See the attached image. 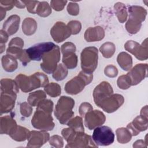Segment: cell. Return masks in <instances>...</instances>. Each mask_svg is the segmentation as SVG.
<instances>
[{
  "label": "cell",
  "mask_w": 148,
  "mask_h": 148,
  "mask_svg": "<svg viewBox=\"0 0 148 148\" xmlns=\"http://www.w3.org/2000/svg\"><path fill=\"white\" fill-rule=\"evenodd\" d=\"M9 35L2 29L0 31V43L1 45H5V43L8 40Z\"/></svg>",
  "instance_id": "obj_50"
},
{
  "label": "cell",
  "mask_w": 148,
  "mask_h": 148,
  "mask_svg": "<svg viewBox=\"0 0 148 148\" xmlns=\"http://www.w3.org/2000/svg\"><path fill=\"white\" fill-rule=\"evenodd\" d=\"M31 131L27 128L20 125H16L10 132L9 136L14 140L17 142H23L28 139Z\"/></svg>",
  "instance_id": "obj_23"
},
{
  "label": "cell",
  "mask_w": 148,
  "mask_h": 148,
  "mask_svg": "<svg viewBox=\"0 0 148 148\" xmlns=\"http://www.w3.org/2000/svg\"><path fill=\"white\" fill-rule=\"evenodd\" d=\"M105 36V31L100 26L90 27L85 31L84 39L88 42L100 41Z\"/></svg>",
  "instance_id": "obj_20"
},
{
  "label": "cell",
  "mask_w": 148,
  "mask_h": 148,
  "mask_svg": "<svg viewBox=\"0 0 148 148\" xmlns=\"http://www.w3.org/2000/svg\"><path fill=\"white\" fill-rule=\"evenodd\" d=\"M84 125L90 130L102 125L106 120L105 114L99 110H91L84 116Z\"/></svg>",
  "instance_id": "obj_12"
},
{
  "label": "cell",
  "mask_w": 148,
  "mask_h": 148,
  "mask_svg": "<svg viewBox=\"0 0 148 148\" xmlns=\"http://www.w3.org/2000/svg\"><path fill=\"white\" fill-rule=\"evenodd\" d=\"M16 1H1V7L3 8L6 11L11 10L15 6Z\"/></svg>",
  "instance_id": "obj_49"
},
{
  "label": "cell",
  "mask_w": 148,
  "mask_h": 148,
  "mask_svg": "<svg viewBox=\"0 0 148 148\" xmlns=\"http://www.w3.org/2000/svg\"><path fill=\"white\" fill-rule=\"evenodd\" d=\"M147 145L145 142L143 140L140 139L135 141L133 144L134 147H147Z\"/></svg>",
  "instance_id": "obj_51"
},
{
  "label": "cell",
  "mask_w": 148,
  "mask_h": 148,
  "mask_svg": "<svg viewBox=\"0 0 148 148\" xmlns=\"http://www.w3.org/2000/svg\"><path fill=\"white\" fill-rule=\"evenodd\" d=\"M6 10L2 7L0 6V15H1V21H2L6 16Z\"/></svg>",
  "instance_id": "obj_54"
},
{
  "label": "cell",
  "mask_w": 148,
  "mask_h": 148,
  "mask_svg": "<svg viewBox=\"0 0 148 148\" xmlns=\"http://www.w3.org/2000/svg\"><path fill=\"white\" fill-rule=\"evenodd\" d=\"M148 119L141 116H136L132 122L127 125V128L130 131L132 136L138 135L140 132L147 130L148 127Z\"/></svg>",
  "instance_id": "obj_18"
},
{
  "label": "cell",
  "mask_w": 148,
  "mask_h": 148,
  "mask_svg": "<svg viewBox=\"0 0 148 148\" xmlns=\"http://www.w3.org/2000/svg\"><path fill=\"white\" fill-rule=\"evenodd\" d=\"M17 125L13 118L9 115L1 116L0 119V133L1 134L9 135L10 132Z\"/></svg>",
  "instance_id": "obj_22"
},
{
  "label": "cell",
  "mask_w": 148,
  "mask_h": 148,
  "mask_svg": "<svg viewBox=\"0 0 148 148\" xmlns=\"http://www.w3.org/2000/svg\"><path fill=\"white\" fill-rule=\"evenodd\" d=\"M68 73L67 68L62 64H59L56 70L53 72V77L57 81H61L66 77Z\"/></svg>",
  "instance_id": "obj_36"
},
{
  "label": "cell",
  "mask_w": 148,
  "mask_h": 148,
  "mask_svg": "<svg viewBox=\"0 0 148 148\" xmlns=\"http://www.w3.org/2000/svg\"><path fill=\"white\" fill-rule=\"evenodd\" d=\"M67 26L71 30L72 35H76L79 34L82 29L81 23L77 20H72L69 21Z\"/></svg>",
  "instance_id": "obj_40"
},
{
  "label": "cell",
  "mask_w": 148,
  "mask_h": 148,
  "mask_svg": "<svg viewBox=\"0 0 148 148\" xmlns=\"http://www.w3.org/2000/svg\"><path fill=\"white\" fill-rule=\"evenodd\" d=\"M75 45L70 42H65L61 47V51L62 54H64L68 52H75L76 51Z\"/></svg>",
  "instance_id": "obj_46"
},
{
  "label": "cell",
  "mask_w": 148,
  "mask_h": 148,
  "mask_svg": "<svg viewBox=\"0 0 148 148\" xmlns=\"http://www.w3.org/2000/svg\"><path fill=\"white\" fill-rule=\"evenodd\" d=\"M44 90L46 94H47L51 97H57L60 95L61 92V88L60 86L56 83H48L44 87Z\"/></svg>",
  "instance_id": "obj_34"
},
{
  "label": "cell",
  "mask_w": 148,
  "mask_h": 148,
  "mask_svg": "<svg viewBox=\"0 0 148 148\" xmlns=\"http://www.w3.org/2000/svg\"><path fill=\"white\" fill-rule=\"evenodd\" d=\"M141 116L148 119L147 118V105H146L143 108H142L140 110V114Z\"/></svg>",
  "instance_id": "obj_52"
},
{
  "label": "cell",
  "mask_w": 148,
  "mask_h": 148,
  "mask_svg": "<svg viewBox=\"0 0 148 148\" xmlns=\"http://www.w3.org/2000/svg\"><path fill=\"white\" fill-rule=\"evenodd\" d=\"M1 92L17 94L19 91V87L15 80L5 78L1 80Z\"/></svg>",
  "instance_id": "obj_24"
},
{
  "label": "cell",
  "mask_w": 148,
  "mask_h": 148,
  "mask_svg": "<svg viewBox=\"0 0 148 148\" xmlns=\"http://www.w3.org/2000/svg\"><path fill=\"white\" fill-rule=\"evenodd\" d=\"M147 64H138L127 73L131 81V86H135L140 83L147 76Z\"/></svg>",
  "instance_id": "obj_15"
},
{
  "label": "cell",
  "mask_w": 148,
  "mask_h": 148,
  "mask_svg": "<svg viewBox=\"0 0 148 148\" xmlns=\"http://www.w3.org/2000/svg\"><path fill=\"white\" fill-rule=\"evenodd\" d=\"M37 23L32 18H25L22 23V31L23 33L28 36L33 35L36 31Z\"/></svg>",
  "instance_id": "obj_27"
},
{
  "label": "cell",
  "mask_w": 148,
  "mask_h": 148,
  "mask_svg": "<svg viewBox=\"0 0 148 148\" xmlns=\"http://www.w3.org/2000/svg\"><path fill=\"white\" fill-rule=\"evenodd\" d=\"M14 80L24 92H29L38 88L44 87L49 83L47 75L40 72L29 76L20 73L16 77Z\"/></svg>",
  "instance_id": "obj_2"
},
{
  "label": "cell",
  "mask_w": 148,
  "mask_h": 148,
  "mask_svg": "<svg viewBox=\"0 0 148 148\" xmlns=\"http://www.w3.org/2000/svg\"><path fill=\"white\" fill-rule=\"evenodd\" d=\"M24 46V40L18 37H16L11 39L9 43V47L22 49Z\"/></svg>",
  "instance_id": "obj_47"
},
{
  "label": "cell",
  "mask_w": 148,
  "mask_h": 148,
  "mask_svg": "<svg viewBox=\"0 0 148 148\" xmlns=\"http://www.w3.org/2000/svg\"><path fill=\"white\" fill-rule=\"evenodd\" d=\"M117 140L121 144H125L131 140L132 135L127 128H119L116 131Z\"/></svg>",
  "instance_id": "obj_30"
},
{
  "label": "cell",
  "mask_w": 148,
  "mask_h": 148,
  "mask_svg": "<svg viewBox=\"0 0 148 148\" xmlns=\"http://www.w3.org/2000/svg\"><path fill=\"white\" fill-rule=\"evenodd\" d=\"M105 75L111 78L115 77L118 75L117 68L113 65H107L104 69Z\"/></svg>",
  "instance_id": "obj_41"
},
{
  "label": "cell",
  "mask_w": 148,
  "mask_h": 148,
  "mask_svg": "<svg viewBox=\"0 0 148 148\" xmlns=\"http://www.w3.org/2000/svg\"><path fill=\"white\" fill-rule=\"evenodd\" d=\"M128 11L129 18L125 28L130 34H135L140 30L142 23L145 20L147 11L143 7L136 5L129 6Z\"/></svg>",
  "instance_id": "obj_4"
},
{
  "label": "cell",
  "mask_w": 148,
  "mask_h": 148,
  "mask_svg": "<svg viewBox=\"0 0 148 148\" xmlns=\"http://www.w3.org/2000/svg\"><path fill=\"white\" fill-rule=\"evenodd\" d=\"M116 50V46L114 43L107 42L102 44L100 48L99 51L102 53V56L106 58H109L112 57Z\"/></svg>",
  "instance_id": "obj_33"
},
{
  "label": "cell",
  "mask_w": 148,
  "mask_h": 148,
  "mask_svg": "<svg viewBox=\"0 0 148 148\" xmlns=\"http://www.w3.org/2000/svg\"><path fill=\"white\" fill-rule=\"evenodd\" d=\"M16 60L14 57L10 54H6L3 56L1 59V62L3 69L8 72L14 71L18 67V62Z\"/></svg>",
  "instance_id": "obj_25"
},
{
  "label": "cell",
  "mask_w": 148,
  "mask_h": 148,
  "mask_svg": "<svg viewBox=\"0 0 148 148\" xmlns=\"http://www.w3.org/2000/svg\"><path fill=\"white\" fill-rule=\"evenodd\" d=\"M117 61L119 66L125 71L131 69L132 66V57L126 52L120 53L117 57Z\"/></svg>",
  "instance_id": "obj_26"
},
{
  "label": "cell",
  "mask_w": 148,
  "mask_h": 148,
  "mask_svg": "<svg viewBox=\"0 0 148 148\" xmlns=\"http://www.w3.org/2000/svg\"><path fill=\"white\" fill-rule=\"evenodd\" d=\"M50 139V135L47 131H31L27 146L29 147H40Z\"/></svg>",
  "instance_id": "obj_17"
},
{
  "label": "cell",
  "mask_w": 148,
  "mask_h": 148,
  "mask_svg": "<svg viewBox=\"0 0 148 148\" xmlns=\"http://www.w3.org/2000/svg\"><path fill=\"white\" fill-rule=\"evenodd\" d=\"M67 11L72 16H77L79 13V6L77 3L70 2L67 6Z\"/></svg>",
  "instance_id": "obj_44"
},
{
  "label": "cell",
  "mask_w": 148,
  "mask_h": 148,
  "mask_svg": "<svg viewBox=\"0 0 148 148\" xmlns=\"http://www.w3.org/2000/svg\"><path fill=\"white\" fill-rule=\"evenodd\" d=\"M20 112L22 116L28 117L32 113V106L28 102H24L20 105Z\"/></svg>",
  "instance_id": "obj_38"
},
{
  "label": "cell",
  "mask_w": 148,
  "mask_h": 148,
  "mask_svg": "<svg viewBox=\"0 0 148 148\" xmlns=\"http://www.w3.org/2000/svg\"><path fill=\"white\" fill-rule=\"evenodd\" d=\"M66 147H97L90 135L84 132L77 133L74 139L67 143Z\"/></svg>",
  "instance_id": "obj_16"
},
{
  "label": "cell",
  "mask_w": 148,
  "mask_h": 148,
  "mask_svg": "<svg viewBox=\"0 0 148 148\" xmlns=\"http://www.w3.org/2000/svg\"><path fill=\"white\" fill-rule=\"evenodd\" d=\"M91 110H93V108L90 103L88 102H83L79 106V112L80 116H81L82 117H83L88 112Z\"/></svg>",
  "instance_id": "obj_45"
},
{
  "label": "cell",
  "mask_w": 148,
  "mask_h": 148,
  "mask_svg": "<svg viewBox=\"0 0 148 148\" xmlns=\"http://www.w3.org/2000/svg\"><path fill=\"white\" fill-rule=\"evenodd\" d=\"M124 99L123 95L119 94H113L104 99L98 106L103 111L110 113L117 110L124 103Z\"/></svg>",
  "instance_id": "obj_11"
},
{
  "label": "cell",
  "mask_w": 148,
  "mask_h": 148,
  "mask_svg": "<svg viewBox=\"0 0 148 148\" xmlns=\"http://www.w3.org/2000/svg\"><path fill=\"white\" fill-rule=\"evenodd\" d=\"M114 9L115 14L119 22L123 23L127 18V11L124 4L121 2H117L114 4Z\"/></svg>",
  "instance_id": "obj_31"
},
{
  "label": "cell",
  "mask_w": 148,
  "mask_h": 148,
  "mask_svg": "<svg viewBox=\"0 0 148 148\" xmlns=\"http://www.w3.org/2000/svg\"><path fill=\"white\" fill-rule=\"evenodd\" d=\"M17 94L1 92L0 112L1 115L11 111L14 107Z\"/></svg>",
  "instance_id": "obj_19"
},
{
  "label": "cell",
  "mask_w": 148,
  "mask_h": 148,
  "mask_svg": "<svg viewBox=\"0 0 148 148\" xmlns=\"http://www.w3.org/2000/svg\"><path fill=\"white\" fill-rule=\"evenodd\" d=\"M20 17L16 14H13L9 17L4 22L2 29L4 30L9 36L17 32L19 28Z\"/></svg>",
  "instance_id": "obj_21"
},
{
  "label": "cell",
  "mask_w": 148,
  "mask_h": 148,
  "mask_svg": "<svg viewBox=\"0 0 148 148\" xmlns=\"http://www.w3.org/2000/svg\"><path fill=\"white\" fill-rule=\"evenodd\" d=\"M17 59H18L22 62L23 65H24V66H25L28 62H29L31 61V60L29 58L28 55L25 49L21 51V52L18 55Z\"/></svg>",
  "instance_id": "obj_48"
},
{
  "label": "cell",
  "mask_w": 148,
  "mask_h": 148,
  "mask_svg": "<svg viewBox=\"0 0 148 148\" xmlns=\"http://www.w3.org/2000/svg\"><path fill=\"white\" fill-rule=\"evenodd\" d=\"M92 139L98 146H109L113 143L114 134L110 127L100 125L94 128Z\"/></svg>",
  "instance_id": "obj_7"
},
{
  "label": "cell",
  "mask_w": 148,
  "mask_h": 148,
  "mask_svg": "<svg viewBox=\"0 0 148 148\" xmlns=\"http://www.w3.org/2000/svg\"><path fill=\"white\" fill-rule=\"evenodd\" d=\"M53 102L50 99H45L39 103L32 118V126L40 131H51L55 124L51 116Z\"/></svg>",
  "instance_id": "obj_1"
},
{
  "label": "cell",
  "mask_w": 148,
  "mask_h": 148,
  "mask_svg": "<svg viewBox=\"0 0 148 148\" xmlns=\"http://www.w3.org/2000/svg\"><path fill=\"white\" fill-rule=\"evenodd\" d=\"M49 144L53 147H57V148H61L64 146V141L63 139L61 136L54 135L51 136L49 140Z\"/></svg>",
  "instance_id": "obj_39"
},
{
  "label": "cell",
  "mask_w": 148,
  "mask_h": 148,
  "mask_svg": "<svg viewBox=\"0 0 148 148\" xmlns=\"http://www.w3.org/2000/svg\"><path fill=\"white\" fill-rule=\"evenodd\" d=\"M75 105L73 98L67 97H61L56 105L54 115L61 124H67L68 122L72 119L74 112L72 111Z\"/></svg>",
  "instance_id": "obj_3"
},
{
  "label": "cell",
  "mask_w": 148,
  "mask_h": 148,
  "mask_svg": "<svg viewBox=\"0 0 148 148\" xmlns=\"http://www.w3.org/2000/svg\"><path fill=\"white\" fill-rule=\"evenodd\" d=\"M27 7V11L32 14H36V8L39 3V1H23Z\"/></svg>",
  "instance_id": "obj_43"
},
{
  "label": "cell",
  "mask_w": 148,
  "mask_h": 148,
  "mask_svg": "<svg viewBox=\"0 0 148 148\" xmlns=\"http://www.w3.org/2000/svg\"><path fill=\"white\" fill-rule=\"evenodd\" d=\"M124 48L140 61L146 60L148 58L147 38L144 40L141 45L132 40H128L124 44Z\"/></svg>",
  "instance_id": "obj_9"
},
{
  "label": "cell",
  "mask_w": 148,
  "mask_h": 148,
  "mask_svg": "<svg viewBox=\"0 0 148 148\" xmlns=\"http://www.w3.org/2000/svg\"><path fill=\"white\" fill-rule=\"evenodd\" d=\"M93 79L92 73H88L82 71L71 80L68 81L65 86V92L70 95H76L89 84Z\"/></svg>",
  "instance_id": "obj_5"
},
{
  "label": "cell",
  "mask_w": 148,
  "mask_h": 148,
  "mask_svg": "<svg viewBox=\"0 0 148 148\" xmlns=\"http://www.w3.org/2000/svg\"><path fill=\"white\" fill-rule=\"evenodd\" d=\"M66 3L67 1L53 0L50 1V6L54 10L61 11L63 10Z\"/></svg>",
  "instance_id": "obj_42"
},
{
  "label": "cell",
  "mask_w": 148,
  "mask_h": 148,
  "mask_svg": "<svg viewBox=\"0 0 148 148\" xmlns=\"http://www.w3.org/2000/svg\"><path fill=\"white\" fill-rule=\"evenodd\" d=\"M117 84L120 89L126 90L131 86V81L127 75H124L119 77L117 80Z\"/></svg>",
  "instance_id": "obj_37"
},
{
  "label": "cell",
  "mask_w": 148,
  "mask_h": 148,
  "mask_svg": "<svg viewBox=\"0 0 148 148\" xmlns=\"http://www.w3.org/2000/svg\"><path fill=\"white\" fill-rule=\"evenodd\" d=\"M67 125L76 132H84L82 118L80 116H76L75 117L71 119L68 122Z\"/></svg>",
  "instance_id": "obj_32"
},
{
  "label": "cell",
  "mask_w": 148,
  "mask_h": 148,
  "mask_svg": "<svg viewBox=\"0 0 148 148\" xmlns=\"http://www.w3.org/2000/svg\"><path fill=\"white\" fill-rule=\"evenodd\" d=\"M46 98V92L43 90H38L29 94L27 101L32 106H37L40 102Z\"/></svg>",
  "instance_id": "obj_28"
},
{
  "label": "cell",
  "mask_w": 148,
  "mask_h": 148,
  "mask_svg": "<svg viewBox=\"0 0 148 148\" xmlns=\"http://www.w3.org/2000/svg\"><path fill=\"white\" fill-rule=\"evenodd\" d=\"M98 50L94 46L84 48L80 54L81 67L82 71L88 73H92L98 65Z\"/></svg>",
  "instance_id": "obj_6"
},
{
  "label": "cell",
  "mask_w": 148,
  "mask_h": 148,
  "mask_svg": "<svg viewBox=\"0 0 148 148\" xmlns=\"http://www.w3.org/2000/svg\"><path fill=\"white\" fill-rule=\"evenodd\" d=\"M62 61L67 69H74L77 65V57L75 52H68L62 54Z\"/></svg>",
  "instance_id": "obj_29"
},
{
  "label": "cell",
  "mask_w": 148,
  "mask_h": 148,
  "mask_svg": "<svg viewBox=\"0 0 148 148\" xmlns=\"http://www.w3.org/2000/svg\"><path fill=\"white\" fill-rule=\"evenodd\" d=\"M113 94V90L109 83L103 81L95 87L92 95L95 105L98 106L99 104L107 97Z\"/></svg>",
  "instance_id": "obj_13"
},
{
  "label": "cell",
  "mask_w": 148,
  "mask_h": 148,
  "mask_svg": "<svg viewBox=\"0 0 148 148\" xmlns=\"http://www.w3.org/2000/svg\"><path fill=\"white\" fill-rule=\"evenodd\" d=\"M56 45L51 42L36 44L25 49L31 60L40 61L43 56L48 51L53 49Z\"/></svg>",
  "instance_id": "obj_10"
},
{
  "label": "cell",
  "mask_w": 148,
  "mask_h": 148,
  "mask_svg": "<svg viewBox=\"0 0 148 148\" xmlns=\"http://www.w3.org/2000/svg\"><path fill=\"white\" fill-rule=\"evenodd\" d=\"M50 35L57 43H61L68 38L71 34L67 25L61 21L57 22L50 29Z\"/></svg>",
  "instance_id": "obj_14"
},
{
  "label": "cell",
  "mask_w": 148,
  "mask_h": 148,
  "mask_svg": "<svg viewBox=\"0 0 148 148\" xmlns=\"http://www.w3.org/2000/svg\"><path fill=\"white\" fill-rule=\"evenodd\" d=\"M42 62L40 66L46 73H53L57 67V64L60 60V49L56 45L51 50L46 53L42 57Z\"/></svg>",
  "instance_id": "obj_8"
},
{
  "label": "cell",
  "mask_w": 148,
  "mask_h": 148,
  "mask_svg": "<svg viewBox=\"0 0 148 148\" xmlns=\"http://www.w3.org/2000/svg\"><path fill=\"white\" fill-rule=\"evenodd\" d=\"M15 6L18 8H24L25 7V5L23 1H15Z\"/></svg>",
  "instance_id": "obj_53"
},
{
  "label": "cell",
  "mask_w": 148,
  "mask_h": 148,
  "mask_svg": "<svg viewBox=\"0 0 148 148\" xmlns=\"http://www.w3.org/2000/svg\"><path fill=\"white\" fill-rule=\"evenodd\" d=\"M36 14L40 17H46L49 16L51 13V9L47 2H39L36 8Z\"/></svg>",
  "instance_id": "obj_35"
}]
</instances>
